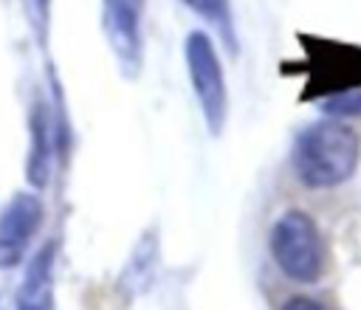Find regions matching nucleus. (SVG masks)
Masks as SVG:
<instances>
[{"label":"nucleus","instance_id":"1","mask_svg":"<svg viewBox=\"0 0 361 310\" xmlns=\"http://www.w3.org/2000/svg\"><path fill=\"white\" fill-rule=\"evenodd\" d=\"M358 135L341 121L310 124L293 147V169L305 186L330 189L344 183L358 166Z\"/></svg>","mask_w":361,"mask_h":310},{"label":"nucleus","instance_id":"2","mask_svg":"<svg viewBox=\"0 0 361 310\" xmlns=\"http://www.w3.org/2000/svg\"><path fill=\"white\" fill-rule=\"evenodd\" d=\"M271 254L279 271L302 285H310L324 271V245L316 223L305 211H285L271 231Z\"/></svg>","mask_w":361,"mask_h":310},{"label":"nucleus","instance_id":"3","mask_svg":"<svg viewBox=\"0 0 361 310\" xmlns=\"http://www.w3.org/2000/svg\"><path fill=\"white\" fill-rule=\"evenodd\" d=\"M183 54H186V70H189V82L200 104L203 121L212 135H220L228 113V96H226L223 65L214 51V42L206 31H192L186 37Z\"/></svg>","mask_w":361,"mask_h":310},{"label":"nucleus","instance_id":"4","mask_svg":"<svg viewBox=\"0 0 361 310\" xmlns=\"http://www.w3.org/2000/svg\"><path fill=\"white\" fill-rule=\"evenodd\" d=\"M144 6L147 0H102V28L127 79L138 76L144 59V45H141Z\"/></svg>","mask_w":361,"mask_h":310},{"label":"nucleus","instance_id":"5","mask_svg":"<svg viewBox=\"0 0 361 310\" xmlns=\"http://www.w3.org/2000/svg\"><path fill=\"white\" fill-rule=\"evenodd\" d=\"M42 200L31 192H17L0 211V268H17L42 225Z\"/></svg>","mask_w":361,"mask_h":310},{"label":"nucleus","instance_id":"6","mask_svg":"<svg viewBox=\"0 0 361 310\" xmlns=\"http://www.w3.org/2000/svg\"><path fill=\"white\" fill-rule=\"evenodd\" d=\"M51 307H54V245L48 242L45 248L37 251V256L25 268L17 296V310H51Z\"/></svg>","mask_w":361,"mask_h":310},{"label":"nucleus","instance_id":"7","mask_svg":"<svg viewBox=\"0 0 361 310\" xmlns=\"http://www.w3.org/2000/svg\"><path fill=\"white\" fill-rule=\"evenodd\" d=\"M37 113L31 116V132H34V144H31V158H28V180L34 186H45L48 183V124L42 116V107H34Z\"/></svg>","mask_w":361,"mask_h":310},{"label":"nucleus","instance_id":"8","mask_svg":"<svg viewBox=\"0 0 361 310\" xmlns=\"http://www.w3.org/2000/svg\"><path fill=\"white\" fill-rule=\"evenodd\" d=\"M186 8H192L197 17H203L209 25L220 31V37L234 48V20H231V3L228 0H180Z\"/></svg>","mask_w":361,"mask_h":310},{"label":"nucleus","instance_id":"9","mask_svg":"<svg viewBox=\"0 0 361 310\" xmlns=\"http://www.w3.org/2000/svg\"><path fill=\"white\" fill-rule=\"evenodd\" d=\"M23 3V11H25V17H28V25H31V31H34V37L42 42L45 37H48V6H51V0H20Z\"/></svg>","mask_w":361,"mask_h":310},{"label":"nucleus","instance_id":"10","mask_svg":"<svg viewBox=\"0 0 361 310\" xmlns=\"http://www.w3.org/2000/svg\"><path fill=\"white\" fill-rule=\"evenodd\" d=\"M324 107H327V113H338V116H344V113H361V93L333 96V99L324 101Z\"/></svg>","mask_w":361,"mask_h":310},{"label":"nucleus","instance_id":"11","mask_svg":"<svg viewBox=\"0 0 361 310\" xmlns=\"http://www.w3.org/2000/svg\"><path fill=\"white\" fill-rule=\"evenodd\" d=\"M282 310H324L319 302H313V299H305V296H296V299H290V302H285V307Z\"/></svg>","mask_w":361,"mask_h":310}]
</instances>
